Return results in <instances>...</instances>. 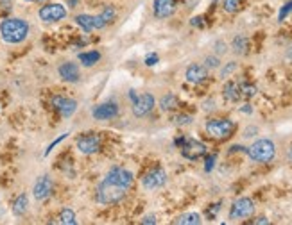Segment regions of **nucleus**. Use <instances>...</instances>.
Instances as JSON below:
<instances>
[{
	"label": "nucleus",
	"instance_id": "obj_1",
	"mask_svg": "<svg viewBox=\"0 0 292 225\" xmlns=\"http://www.w3.org/2000/svg\"><path fill=\"white\" fill-rule=\"evenodd\" d=\"M29 34V23L22 18H8L0 23V36L6 43L18 45Z\"/></svg>",
	"mask_w": 292,
	"mask_h": 225
},
{
	"label": "nucleus",
	"instance_id": "obj_2",
	"mask_svg": "<svg viewBox=\"0 0 292 225\" xmlns=\"http://www.w3.org/2000/svg\"><path fill=\"white\" fill-rule=\"evenodd\" d=\"M246 152L255 163H271L276 156V147L271 139H258Z\"/></svg>",
	"mask_w": 292,
	"mask_h": 225
},
{
	"label": "nucleus",
	"instance_id": "obj_3",
	"mask_svg": "<svg viewBox=\"0 0 292 225\" xmlns=\"http://www.w3.org/2000/svg\"><path fill=\"white\" fill-rule=\"evenodd\" d=\"M126 191H128L126 188L117 186V184H113V182L104 179V181L99 184V188H97V202L99 204H117L126 196Z\"/></svg>",
	"mask_w": 292,
	"mask_h": 225
},
{
	"label": "nucleus",
	"instance_id": "obj_4",
	"mask_svg": "<svg viewBox=\"0 0 292 225\" xmlns=\"http://www.w3.org/2000/svg\"><path fill=\"white\" fill-rule=\"evenodd\" d=\"M235 129V124L231 120H223V118H217V120H210L206 124V132H208L212 138L217 139H224L228 136H231Z\"/></svg>",
	"mask_w": 292,
	"mask_h": 225
},
{
	"label": "nucleus",
	"instance_id": "obj_5",
	"mask_svg": "<svg viewBox=\"0 0 292 225\" xmlns=\"http://www.w3.org/2000/svg\"><path fill=\"white\" fill-rule=\"evenodd\" d=\"M253 213H255V202L248 196H242V199L235 200L231 206L230 220H244V218L253 216Z\"/></svg>",
	"mask_w": 292,
	"mask_h": 225
},
{
	"label": "nucleus",
	"instance_id": "obj_6",
	"mask_svg": "<svg viewBox=\"0 0 292 225\" xmlns=\"http://www.w3.org/2000/svg\"><path fill=\"white\" fill-rule=\"evenodd\" d=\"M181 154H183V157H186V159L196 161L206 154V145L201 142H198V139H183Z\"/></svg>",
	"mask_w": 292,
	"mask_h": 225
},
{
	"label": "nucleus",
	"instance_id": "obj_7",
	"mask_svg": "<svg viewBox=\"0 0 292 225\" xmlns=\"http://www.w3.org/2000/svg\"><path fill=\"white\" fill-rule=\"evenodd\" d=\"M40 20L45 23H54V22H59L66 16V9L65 6L61 4H47L40 9Z\"/></svg>",
	"mask_w": 292,
	"mask_h": 225
},
{
	"label": "nucleus",
	"instance_id": "obj_8",
	"mask_svg": "<svg viewBox=\"0 0 292 225\" xmlns=\"http://www.w3.org/2000/svg\"><path fill=\"white\" fill-rule=\"evenodd\" d=\"M154 104H156V100H154V97L151 93L140 95V97H136L135 102H133V115H135L136 118L147 117V115L153 111Z\"/></svg>",
	"mask_w": 292,
	"mask_h": 225
},
{
	"label": "nucleus",
	"instance_id": "obj_9",
	"mask_svg": "<svg viewBox=\"0 0 292 225\" xmlns=\"http://www.w3.org/2000/svg\"><path fill=\"white\" fill-rule=\"evenodd\" d=\"M106 181H110V182H113V184L129 189V188H131V184H133V174L129 170H126V168L115 166V168H111V170L108 172Z\"/></svg>",
	"mask_w": 292,
	"mask_h": 225
},
{
	"label": "nucleus",
	"instance_id": "obj_10",
	"mask_svg": "<svg viewBox=\"0 0 292 225\" xmlns=\"http://www.w3.org/2000/svg\"><path fill=\"white\" fill-rule=\"evenodd\" d=\"M51 104H52V107H54L56 111H58L59 115H61V117H65V118L72 117L74 112H76V109H77V102L76 100H72V98H66V97H59V95L52 97Z\"/></svg>",
	"mask_w": 292,
	"mask_h": 225
},
{
	"label": "nucleus",
	"instance_id": "obj_11",
	"mask_svg": "<svg viewBox=\"0 0 292 225\" xmlns=\"http://www.w3.org/2000/svg\"><path fill=\"white\" fill-rule=\"evenodd\" d=\"M165 182H167V172L163 168H154L143 177L142 184L145 189H158L161 186H165Z\"/></svg>",
	"mask_w": 292,
	"mask_h": 225
},
{
	"label": "nucleus",
	"instance_id": "obj_12",
	"mask_svg": "<svg viewBox=\"0 0 292 225\" xmlns=\"http://www.w3.org/2000/svg\"><path fill=\"white\" fill-rule=\"evenodd\" d=\"M101 149V138L95 134H86V136H81V138H77V150H79L81 154H86V156H90V154H95L99 152Z\"/></svg>",
	"mask_w": 292,
	"mask_h": 225
},
{
	"label": "nucleus",
	"instance_id": "obj_13",
	"mask_svg": "<svg viewBox=\"0 0 292 225\" xmlns=\"http://www.w3.org/2000/svg\"><path fill=\"white\" fill-rule=\"evenodd\" d=\"M95 120H111L118 115V105L115 102H103L91 111Z\"/></svg>",
	"mask_w": 292,
	"mask_h": 225
},
{
	"label": "nucleus",
	"instance_id": "obj_14",
	"mask_svg": "<svg viewBox=\"0 0 292 225\" xmlns=\"http://www.w3.org/2000/svg\"><path fill=\"white\" fill-rule=\"evenodd\" d=\"M52 191V179L48 175H41L38 177V181L34 182V188H33V195L36 200H45Z\"/></svg>",
	"mask_w": 292,
	"mask_h": 225
},
{
	"label": "nucleus",
	"instance_id": "obj_15",
	"mask_svg": "<svg viewBox=\"0 0 292 225\" xmlns=\"http://www.w3.org/2000/svg\"><path fill=\"white\" fill-rule=\"evenodd\" d=\"M185 77L190 84H201L205 82L206 77H208V70L203 65H190L188 68H186Z\"/></svg>",
	"mask_w": 292,
	"mask_h": 225
},
{
	"label": "nucleus",
	"instance_id": "obj_16",
	"mask_svg": "<svg viewBox=\"0 0 292 225\" xmlns=\"http://www.w3.org/2000/svg\"><path fill=\"white\" fill-rule=\"evenodd\" d=\"M58 73L66 82H77L79 80V68H77L76 63H63L58 68Z\"/></svg>",
	"mask_w": 292,
	"mask_h": 225
},
{
	"label": "nucleus",
	"instance_id": "obj_17",
	"mask_svg": "<svg viewBox=\"0 0 292 225\" xmlns=\"http://www.w3.org/2000/svg\"><path fill=\"white\" fill-rule=\"evenodd\" d=\"M174 0H154V16L156 18H167L174 13Z\"/></svg>",
	"mask_w": 292,
	"mask_h": 225
},
{
	"label": "nucleus",
	"instance_id": "obj_18",
	"mask_svg": "<svg viewBox=\"0 0 292 225\" xmlns=\"http://www.w3.org/2000/svg\"><path fill=\"white\" fill-rule=\"evenodd\" d=\"M113 18H115V9L106 8L99 16H95V29H103V27H106Z\"/></svg>",
	"mask_w": 292,
	"mask_h": 225
},
{
	"label": "nucleus",
	"instance_id": "obj_19",
	"mask_svg": "<svg viewBox=\"0 0 292 225\" xmlns=\"http://www.w3.org/2000/svg\"><path fill=\"white\" fill-rule=\"evenodd\" d=\"M176 225H199L201 223V214L198 213H185L174 220Z\"/></svg>",
	"mask_w": 292,
	"mask_h": 225
},
{
	"label": "nucleus",
	"instance_id": "obj_20",
	"mask_svg": "<svg viewBox=\"0 0 292 225\" xmlns=\"http://www.w3.org/2000/svg\"><path fill=\"white\" fill-rule=\"evenodd\" d=\"M76 23L84 31V33H90L95 29V16L91 15H77L76 16Z\"/></svg>",
	"mask_w": 292,
	"mask_h": 225
},
{
	"label": "nucleus",
	"instance_id": "obj_21",
	"mask_svg": "<svg viewBox=\"0 0 292 225\" xmlns=\"http://www.w3.org/2000/svg\"><path fill=\"white\" fill-rule=\"evenodd\" d=\"M27 206H29V199H27L26 193H22V195H18V199L15 200V204H13V213H15L16 216H22V214H26Z\"/></svg>",
	"mask_w": 292,
	"mask_h": 225
},
{
	"label": "nucleus",
	"instance_id": "obj_22",
	"mask_svg": "<svg viewBox=\"0 0 292 225\" xmlns=\"http://www.w3.org/2000/svg\"><path fill=\"white\" fill-rule=\"evenodd\" d=\"M77 59L81 61V65H84V66H93L95 63H97V61L101 59V54H99V52H95V50H91V52H83V54L77 55Z\"/></svg>",
	"mask_w": 292,
	"mask_h": 225
},
{
	"label": "nucleus",
	"instance_id": "obj_23",
	"mask_svg": "<svg viewBox=\"0 0 292 225\" xmlns=\"http://www.w3.org/2000/svg\"><path fill=\"white\" fill-rule=\"evenodd\" d=\"M224 97L228 98V100L235 102L240 98V88H238V84L235 82H228L226 86H224Z\"/></svg>",
	"mask_w": 292,
	"mask_h": 225
},
{
	"label": "nucleus",
	"instance_id": "obj_24",
	"mask_svg": "<svg viewBox=\"0 0 292 225\" xmlns=\"http://www.w3.org/2000/svg\"><path fill=\"white\" fill-rule=\"evenodd\" d=\"M178 97H176V95H165L163 98H161L160 100V107L163 109V111H172V109H176L178 107Z\"/></svg>",
	"mask_w": 292,
	"mask_h": 225
},
{
	"label": "nucleus",
	"instance_id": "obj_25",
	"mask_svg": "<svg viewBox=\"0 0 292 225\" xmlns=\"http://www.w3.org/2000/svg\"><path fill=\"white\" fill-rule=\"evenodd\" d=\"M59 223L63 225H76L77 220H76V213L72 209H63L59 213Z\"/></svg>",
	"mask_w": 292,
	"mask_h": 225
},
{
	"label": "nucleus",
	"instance_id": "obj_26",
	"mask_svg": "<svg viewBox=\"0 0 292 225\" xmlns=\"http://www.w3.org/2000/svg\"><path fill=\"white\" fill-rule=\"evenodd\" d=\"M233 50L237 52V54H246V50H248V38H244L242 34L235 36V40H233Z\"/></svg>",
	"mask_w": 292,
	"mask_h": 225
},
{
	"label": "nucleus",
	"instance_id": "obj_27",
	"mask_svg": "<svg viewBox=\"0 0 292 225\" xmlns=\"http://www.w3.org/2000/svg\"><path fill=\"white\" fill-rule=\"evenodd\" d=\"M242 0H224V11L226 13H237L240 8Z\"/></svg>",
	"mask_w": 292,
	"mask_h": 225
},
{
	"label": "nucleus",
	"instance_id": "obj_28",
	"mask_svg": "<svg viewBox=\"0 0 292 225\" xmlns=\"http://www.w3.org/2000/svg\"><path fill=\"white\" fill-rule=\"evenodd\" d=\"M238 88H240V97L244 98H251L256 93V88L253 84H240Z\"/></svg>",
	"mask_w": 292,
	"mask_h": 225
},
{
	"label": "nucleus",
	"instance_id": "obj_29",
	"mask_svg": "<svg viewBox=\"0 0 292 225\" xmlns=\"http://www.w3.org/2000/svg\"><path fill=\"white\" fill-rule=\"evenodd\" d=\"M290 13H292V0H288L287 4L281 6L280 13H278V20H280V22H283V20L287 18V16L290 15Z\"/></svg>",
	"mask_w": 292,
	"mask_h": 225
},
{
	"label": "nucleus",
	"instance_id": "obj_30",
	"mask_svg": "<svg viewBox=\"0 0 292 225\" xmlns=\"http://www.w3.org/2000/svg\"><path fill=\"white\" fill-rule=\"evenodd\" d=\"M66 136H68V132H65V134H61V136H59V138H58V139H54V142H52V143H51V145H48V149H47V150H45V156H48V154H51V152H52V149H54V147H56V145H58V143H61V142H63V139H65V138H66Z\"/></svg>",
	"mask_w": 292,
	"mask_h": 225
},
{
	"label": "nucleus",
	"instance_id": "obj_31",
	"mask_svg": "<svg viewBox=\"0 0 292 225\" xmlns=\"http://www.w3.org/2000/svg\"><path fill=\"white\" fill-rule=\"evenodd\" d=\"M174 122H176L178 125H188L190 122H192V118H190L188 115H179V117L174 118Z\"/></svg>",
	"mask_w": 292,
	"mask_h": 225
},
{
	"label": "nucleus",
	"instance_id": "obj_32",
	"mask_svg": "<svg viewBox=\"0 0 292 225\" xmlns=\"http://www.w3.org/2000/svg\"><path fill=\"white\" fill-rule=\"evenodd\" d=\"M237 70V63H230V65H226L223 68V72H221V77H228V73L235 72Z\"/></svg>",
	"mask_w": 292,
	"mask_h": 225
},
{
	"label": "nucleus",
	"instance_id": "obj_33",
	"mask_svg": "<svg viewBox=\"0 0 292 225\" xmlns=\"http://www.w3.org/2000/svg\"><path fill=\"white\" fill-rule=\"evenodd\" d=\"M158 61H160L158 54H149V55H147V58H145V65H147V66H154Z\"/></svg>",
	"mask_w": 292,
	"mask_h": 225
},
{
	"label": "nucleus",
	"instance_id": "obj_34",
	"mask_svg": "<svg viewBox=\"0 0 292 225\" xmlns=\"http://www.w3.org/2000/svg\"><path fill=\"white\" fill-rule=\"evenodd\" d=\"M213 164H215V156H208V157H206V164H205V170H206V172H212Z\"/></svg>",
	"mask_w": 292,
	"mask_h": 225
},
{
	"label": "nucleus",
	"instance_id": "obj_35",
	"mask_svg": "<svg viewBox=\"0 0 292 225\" xmlns=\"http://www.w3.org/2000/svg\"><path fill=\"white\" fill-rule=\"evenodd\" d=\"M206 66H208V68H217V66H219V59H217V58H206Z\"/></svg>",
	"mask_w": 292,
	"mask_h": 225
},
{
	"label": "nucleus",
	"instance_id": "obj_36",
	"mask_svg": "<svg viewBox=\"0 0 292 225\" xmlns=\"http://www.w3.org/2000/svg\"><path fill=\"white\" fill-rule=\"evenodd\" d=\"M192 25L193 27H203L205 25V22H203L201 16H196V18H192Z\"/></svg>",
	"mask_w": 292,
	"mask_h": 225
},
{
	"label": "nucleus",
	"instance_id": "obj_37",
	"mask_svg": "<svg viewBox=\"0 0 292 225\" xmlns=\"http://www.w3.org/2000/svg\"><path fill=\"white\" fill-rule=\"evenodd\" d=\"M142 223H145V225H149V223H156V218H154V216H151V214H149V216H143V220H142Z\"/></svg>",
	"mask_w": 292,
	"mask_h": 225
},
{
	"label": "nucleus",
	"instance_id": "obj_38",
	"mask_svg": "<svg viewBox=\"0 0 292 225\" xmlns=\"http://www.w3.org/2000/svg\"><path fill=\"white\" fill-rule=\"evenodd\" d=\"M217 52H219V54H223V52H226V43H223V41H219V43H217Z\"/></svg>",
	"mask_w": 292,
	"mask_h": 225
},
{
	"label": "nucleus",
	"instance_id": "obj_39",
	"mask_svg": "<svg viewBox=\"0 0 292 225\" xmlns=\"http://www.w3.org/2000/svg\"><path fill=\"white\" fill-rule=\"evenodd\" d=\"M255 223H262V225H265V223H269V220H267V218H265V216H260V218H258V220H256V221H255Z\"/></svg>",
	"mask_w": 292,
	"mask_h": 225
},
{
	"label": "nucleus",
	"instance_id": "obj_40",
	"mask_svg": "<svg viewBox=\"0 0 292 225\" xmlns=\"http://www.w3.org/2000/svg\"><path fill=\"white\" fill-rule=\"evenodd\" d=\"M240 111L242 112H248V115H249V112H251V107H249V105H244V107H240Z\"/></svg>",
	"mask_w": 292,
	"mask_h": 225
},
{
	"label": "nucleus",
	"instance_id": "obj_41",
	"mask_svg": "<svg viewBox=\"0 0 292 225\" xmlns=\"http://www.w3.org/2000/svg\"><path fill=\"white\" fill-rule=\"evenodd\" d=\"M26 2H34V4H43L45 0H26Z\"/></svg>",
	"mask_w": 292,
	"mask_h": 225
},
{
	"label": "nucleus",
	"instance_id": "obj_42",
	"mask_svg": "<svg viewBox=\"0 0 292 225\" xmlns=\"http://www.w3.org/2000/svg\"><path fill=\"white\" fill-rule=\"evenodd\" d=\"M68 4H70V8H76V4H77V0H68Z\"/></svg>",
	"mask_w": 292,
	"mask_h": 225
},
{
	"label": "nucleus",
	"instance_id": "obj_43",
	"mask_svg": "<svg viewBox=\"0 0 292 225\" xmlns=\"http://www.w3.org/2000/svg\"><path fill=\"white\" fill-rule=\"evenodd\" d=\"M287 58H288V59H292V47L288 48V52H287Z\"/></svg>",
	"mask_w": 292,
	"mask_h": 225
},
{
	"label": "nucleus",
	"instance_id": "obj_44",
	"mask_svg": "<svg viewBox=\"0 0 292 225\" xmlns=\"http://www.w3.org/2000/svg\"><path fill=\"white\" fill-rule=\"evenodd\" d=\"M288 159L292 161V147H290V150H288Z\"/></svg>",
	"mask_w": 292,
	"mask_h": 225
}]
</instances>
